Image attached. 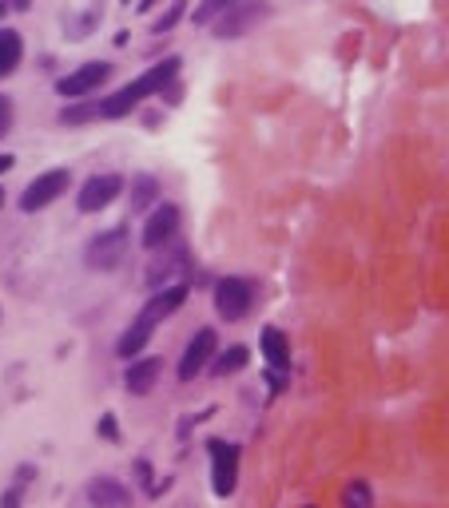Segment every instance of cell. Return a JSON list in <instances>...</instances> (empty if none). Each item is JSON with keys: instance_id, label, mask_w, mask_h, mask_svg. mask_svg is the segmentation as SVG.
<instances>
[{"instance_id": "6da1fadb", "label": "cell", "mask_w": 449, "mask_h": 508, "mask_svg": "<svg viewBox=\"0 0 449 508\" xmlns=\"http://www.w3.org/2000/svg\"><path fill=\"white\" fill-rule=\"evenodd\" d=\"M179 64H183V60H179V56H167L164 64H155L152 72H147V76H139L136 84H127V88H119L116 96H108L104 104H99V115H112V119H116V115H127V112H132V107H136L144 96L164 92V88H167V84H172V79L179 76Z\"/></svg>"}, {"instance_id": "7a4b0ae2", "label": "cell", "mask_w": 449, "mask_h": 508, "mask_svg": "<svg viewBox=\"0 0 449 508\" xmlns=\"http://www.w3.org/2000/svg\"><path fill=\"white\" fill-rule=\"evenodd\" d=\"M68 183H72V175L64 171V167H56V171H44L40 179L28 183V191L20 195V211H40V207H48L52 199H60L68 191Z\"/></svg>"}, {"instance_id": "3957f363", "label": "cell", "mask_w": 449, "mask_h": 508, "mask_svg": "<svg viewBox=\"0 0 449 508\" xmlns=\"http://www.w3.org/2000/svg\"><path fill=\"white\" fill-rule=\"evenodd\" d=\"M124 254H127V231L124 226H116V231H108V235H99L88 243V266H92V271H116V266L124 263Z\"/></svg>"}, {"instance_id": "277c9868", "label": "cell", "mask_w": 449, "mask_h": 508, "mask_svg": "<svg viewBox=\"0 0 449 508\" xmlns=\"http://www.w3.org/2000/svg\"><path fill=\"white\" fill-rule=\"evenodd\" d=\"M215 310H219V318H227V322H239V318L251 310V282H243V278H223V282L215 286Z\"/></svg>"}, {"instance_id": "5b68a950", "label": "cell", "mask_w": 449, "mask_h": 508, "mask_svg": "<svg viewBox=\"0 0 449 508\" xmlns=\"http://www.w3.org/2000/svg\"><path fill=\"white\" fill-rule=\"evenodd\" d=\"M219 350V337L215 330H199L192 342H187L183 357H179V382H195L199 370H203L207 362H211V354Z\"/></svg>"}, {"instance_id": "8992f818", "label": "cell", "mask_w": 449, "mask_h": 508, "mask_svg": "<svg viewBox=\"0 0 449 508\" xmlns=\"http://www.w3.org/2000/svg\"><path fill=\"white\" fill-rule=\"evenodd\" d=\"M207 453H211L215 465V493L219 496H231L235 493V473H239V449L231 441H207Z\"/></svg>"}, {"instance_id": "52a82bcc", "label": "cell", "mask_w": 449, "mask_h": 508, "mask_svg": "<svg viewBox=\"0 0 449 508\" xmlns=\"http://www.w3.org/2000/svg\"><path fill=\"white\" fill-rule=\"evenodd\" d=\"M124 191V179L119 175H92L84 183V191H80V199H76V207L84 215H92V211H104L108 203H112V199Z\"/></svg>"}, {"instance_id": "ba28073f", "label": "cell", "mask_w": 449, "mask_h": 508, "mask_svg": "<svg viewBox=\"0 0 449 508\" xmlns=\"http://www.w3.org/2000/svg\"><path fill=\"white\" fill-rule=\"evenodd\" d=\"M108 72H112V68H108L104 60H92V64H84L80 72H72V76L60 79V96H68V99H84L88 92H96V88L104 84Z\"/></svg>"}, {"instance_id": "9c48e42d", "label": "cell", "mask_w": 449, "mask_h": 508, "mask_svg": "<svg viewBox=\"0 0 449 508\" xmlns=\"http://www.w3.org/2000/svg\"><path fill=\"white\" fill-rule=\"evenodd\" d=\"M175 226H179V207L164 203L152 218H147V226H144V246H147V251H159V246H167V243H172V235H175Z\"/></svg>"}, {"instance_id": "30bf717a", "label": "cell", "mask_w": 449, "mask_h": 508, "mask_svg": "<svg viewBox=\"0 0 449 508\" xmlns=\"http://www.w3.org/2000/svg\"><path fill=\"white\" fill-rule=\"evenodd\" d=\"M183 302H187V286H183V282L164 286V291H159V294L152 298V302H147L144 310H139V322H147V326L164 322V318H167V314H175Z\"/></svg>"}, {"instance_id": "8fae6325", "label": "cell", "mask_w": 449, "mask_h": 508, "mask_svg": "<svg viewBox=\"0 0 449 508\" xmlns=\"http://www.w3.org/2000/svg\"><path fill=\"white\" fill-rule=\"evenodd\" d=\"M88 501H92V508H132V493H127L116 476H92Z\"/></svg>"}, {"instance_id": "7c38bea8", "label": "cell", "mask_w": 449, "mask_h": 508, "mask_svg": "<svg viewBox=\"0 0 449 508\" xmlns=\"http://www.w3.org/2000/svg\"><path fill=\"white\" fill-rule=\"evenodd\" d=\"M175 282H183V254L155 258V263L147 266V286L164 291V286H175Z\"/></svg>"}, {"instance_id": "4fadbf2b", "label": "cell", "mask_w": 449, "mask_h": 508, "mask_svg": "<svg viewBox=\"0 0 449 508\" xmlns=\"http://www.w3.org/2000/svg\"><path fill=\"white\" fill-rule=\"evenodd\" d=\"M155 377H159V357H144V362H136L132 370L124 374V382L132 393H147L155 385Z\"/></svg>"}, {"instance_id": "5bb4252c", "label": "cell", "mask_w": 449, "mask_h": 508, "mask_svg": "<svg viewBox=\"0 0 449 508\" xmlns=\"http://www.w3.org/2000/svg\"><path fill=\"white\" fill-rule=\"evenodd\" d=\"M263 354H267V362H271L275 370H286V362H291V346H286V334L275 330V326H267V330H263Z\"/></svg>"}, {"instance_id": "9a60e30c", "label": "cell", "mask_w": 449, "mask_h": 508, "mask_svg": "<svg viewBox=\"0 0 449 508\" xmlns=\"http://www.w3.org/2000/svg\"><path fill=\"white\" fill-rule=\"evenodd\" d=\"M152 330H155V326L136 322L132 330H127V334L116 342V354H119V357H136L139 350H147V342H152Z\"/></svg>"}, {"instance_id": "2e32d148", "label": "cell", "mask_w": 449, "mask_h": 508, "mask_svg": "<svg viewBox=\"0 0 449 508\" xmlns=\"http://www.w3.org/2000/svg\"><path fill=\"white\" fill-rule=\"evenodd\" d=\"M263 16V5H247V8H235L231 16L219 24V36H239V32H247V28L255 24V20Z\"/></svg>"}, {"instance_id": "e0dca14e", "label": "cell", "mask_w": 449, "mask_h": 508, "mask_svg": "<svg viewBox=\"0 0 449 508\" xmlns=\"http://www.w3.org/2000/svg\"><path fill=\"white\" fill-rule=\"evenodd\" d=\"M20 52H24L20 36L8 32V28H0V76H8V72H13V68L20 64Z\"/></svg>"}, {"instance_id": "ac0fdd59", "label": "cell", "mask_w": 449, "mask_h": 508, "mask_svg": "<svg viewBox=\"0 0 449 508\" xmlns=\"http://www.w3.org/2000/svg\"><path fill=\"white\" fill-rule=\"evenodd\" d=\"M243 365H247V346H227V350L211 362V374L215 377H227V374L243 370Z\"/></svg>"}, {"instance_id": "d6986e66", "label": "cell", "mask_w": 449, "mask_h": 508, "mask_svg": "<svg viewBox=\"0 0 449 508\" xmlns=\"http://www.w3.org/2000/svg\"><path fill=\"white\" fill-rule=\"evenodd\" d=\"M342 504L346 508H370L374 504L370 485H366V481H351V485H346V493H342Z\"/></svg>"}, {"instance_id": "ffe728a7", "label": "cell", "mask_w": 449, "mask_h": 508, "mask_svg": "<svg viewBox=\"0 0 449 508\" xmlns=\"http://www.w3.org/2000/svg\"><path fill=\"white\" fill-rule=\"evenodd\" d=\"M155 195H159V183H155V179H152V175H139V179H136V195H132V207H136V211H144V207L152 203Z\"/></svg>"}, {"instance_id": "44dd1931", "label": "cell", "mask_w": 449, "mask_h": 508, "mask_svg": "<svg viewBox=\"0 0 449 508\" xmlns=\"http://www.w3.org/2000/svg\"><path fill=\"white\" fill-rule=\"evenodd\" d=\"M235 0H203L199 5V13H195V24H211V16H219V13H227Z\"/></svg>"}, {"instance_id": "7402d4cb", "label": "cell", "mask_w": 449, "mask_h": 508, "mask_svg": "<svg viewBox=\"0 0 449 508\" xmlns=\"http://www.w3.org/2000/svg\"><path fill=\"white\" fill-rule=\"evenodd\" d=\"M96 112H99V107H92V104H76V107H68L60 119H64V124H88Z\"/></svg>"}, {"instance_id": "603a6c76", "label": "cell", "mask_w": 449, "mask_h": 508, "mask_svg": "<svg viewBox=\"0 0 449 508\" xmlns=\"http://www.w3.org/2000/svg\"><path fill=\"white\" fill-rule=\"evenodd\" d=\"M179 20H183V0H179V5H172V8H167V13H164V16H159L155 32H172V28L179 24Z\"/></svg>"}, {"instance_id": "cb8c5ba5", "label": "cell", "mask_w": 449, "mask_h": 508, "mask_svg": "<svg viewBox=\"0 0 449 508\" xmlns=\"http://www.w3.org/2000/svg\"><path fill=\"white\" fill-rule=\"evenodd\" d=\"M8 127H13V99L0 96V139L8 135Z\"/></svg>"}, {"instance_id": "d4e9b609", "label": "cell", "mask_w": 449, "mask_h": 508, "mask_svg": "<svg viewBox=\"0 0 449 508\" xmlns=\"http://www.w3.org/2000/svg\"><path fill=\"white\" fill-rule=\"evenodd\" d=\"M0 508H20V493H16V489L5 493V496H0Z\"/></svg>"}, {"instance_id": "484cf974", "label": "cell", "mask_w": 449, "mask_h": 508, "mask_svg": "<svg viewBox=\"0 0 449 508\" xmlns=\"http://www.w3.org/2000/svg\"><path fill=\"white\" fill-rule=\"evenodd\" d=\"M99 433H104V437H116L119 429H116V421H112V417H104V421H99Z\"/></svg>"}, {"instance_id": "4316f807", "label": "cell", "mask_w": 449, "mask_h": 508, "mask_svg": "<svg viewBox=\"0 0 449 508\" xmlns=\"http://www.w3.org/2000/svg\"><path fill=\"white\" fill-rule=\"evenodd\" d=\"M8 167H13V155H0V175H5Z\"/></svg>"}, {"instance_id": "83f0119b", "label": "cell", "mask_w": 449, "mask_h": 508, "mask_svg": "<svg viewBox=\"0 0 449 508\" xmlns=\"http://www.w3.org/2000/svg\"><path fill=\"white\" fill-rule=\"evenodd\" d=\"M155 5V0H139V13H147V8H152Z\"/></svg>"}, {"instance_id": "f1b7e54d", "label": "cell", "mask_w": 449, "mask_h": 508, "mask_svg": "<svg viewBox=\"0 0 449 508\" xmlns=\"http://www.w3.org/2000/svg\"><path fill=\"white\" fill-rule=\"evenodd\" d=\"M13 5H16V8H28V5H33V0H13Z\"/></svg>"}, {"instance_id": "f546056e", "label": "cell", "mask_w": 449, "mask_h": 508, "mask_svg": "<svg viewBox=\"0 0 449 508\" xmlns=\"http://www.w3.org/2000/svg\"><path fill=\"white\" fill-rule=\"evenodd\" d=\"M0 203H5V191H0Z\"/></svg>"}]
</instances>
